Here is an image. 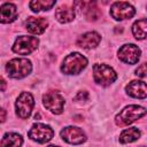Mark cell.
Instances as JSON below:
<instances>
[{
  "label": "cell",
  "mask_w": 147,
  "mask_h": 147,
  "mask_svg": "<svg viewBox=\"0 0 147 147\" xmlns=\"http://www.w3.org/2000/svg\"><path fill=\"white\" fill-rule=\"evenodd\" d=\"M47 147H59V146H54V145H51V146H47Z\"/></svg>",
  "instance_id": "obj_25"
},
{
  "label": "cell",
  "mask_w": 147,
  "mask_h": 147,
  "mask_svg": "<svg viewBox=\"0 0 147 147\" xmlns=\"http://www.w3.org/2000/svg\"><path fill=\"white\" fill-rule=\"evenodd\" d=\"M55 18L60 23H69L75 18V9L68 6H61L55 10Z\"/></svg>",
  "instance_id": "obj_16"
},
{
  "label": "cell",
  "mask_w": 147,
  "mask_h": 147,
  "mask_svg": "<svg viewBox=\"0 0 147 147\" xmlns=\"http://www.w3.org/2000/svg\"><path fill=\"white\" fill-rule=\"evenodd\" d=\"M38 45H39V39L37 37L20 36L13 45V51L20 55H28L32 53L38 47Z\"/></svg>",
  "instance_id": "obj_5"
},
{
  "label": "cell",
  "mask_w": 147,
  "mask_h": 147,
  "mask_svg": "<svg viewBox=\"0 0 147 147\" xmlns=\"http://www.w3.org/2000/svg\"><path fill=\"white\" fill-rule=\"evenodd\" d=\"M87 65V59L80 53H71L64 57L61 70L65 75H77Z\"/></svg>",
  "instance_id": "obj_1"
},
{
  "label": "cell",
  "mask_w": 147,
  "mask_h": 147,
  "mask_svg": "<svg viewBox=\"0 0 147 147\" xmlns=\"http://www.w3.org/2000/svg\"><path fill=\"white\" fill-rule=\"evenodd\" d=\"M136 75L138 77H147V63H141L137 69H136Z\"/></svg>",
  "instance_id": "obj_21"
},
{
  "label": "cell",
  "mask_w": 147,
  "mask_h": 147,
  "mask_svg": "<svg viewBox=\"0 0 147 147\" xmlns=\"http://www.w3.org/2000/svg\"><path fill=\"white\" fill-rule=\"evenodd\" d=\"M48 22L44 17H29L24 22L25 29L33 34H41L46 30Z\"/></svg>",
  "instance_id": "obj_13"
},
{
  "label": "cell",
  "mask_w": 147,
  "mask_h": 147,
  "mask_svg": "<svg viewBox=\"0 0 147 147\" xmlns=\"http://www.w3.org/2000/svg\"><path fill=\"white\" fill-rule=\"evenodd\" d=\"M140 131L137 127H129L122 131V133L119 134V142L122 144H130L136 141L137 139L140 138Z\"/></svg>",
  "instance_id": "obj_19"
},
{
  "label": "cell",
  "mask_w": 147,
  "mask_h": 147,
  "mask_svg": "<svg viewBox=\"0 0 147 147\" xmlns=\"http://www.w3.org/2000/svg\"><path fill=\"white\" fill-rule=\"evenodd\" d=\"M87 99H88V93L86 91H80L75 96V101H87Z\"/></svg>",
  "instance_id": "obj_22"
},
{
  "label": "cell",
  "mask_w": 147,
  "mask_h": 147,
  "mask_svg": "<svg viewBox=\"0 0 147 147\" xmlns=\"http://www.w3.org/2000/svg\"><path fill=\"white\" fill-rule=\"evenodd\" d=\"M0 21L1 23H11L17 17V9L14 3L6 2L2 3L0 9Z\"/></svg>",
  "instance_id": "obj_15"
},
{
  "label": "cell",
  "mask_w": 147,
  "mask_h": 147,
  "mask_svg": "<svg viewBox=\"0 0 147 147\" xmlns=\"http://www.w3.org/2000/svg\"><path fill=\"white\" fill-rule=\"evenodd\" d=\"M126 93L136 99L147 98V84L141 80H132L125 86Z\"/></svg>",
  "instance_id": "obj_12"
},
{
  "label": "cell",
  "mask_w": 147,
  "mask_h": 147,
  "mask_svg": "<svg viewBox=\"0 0 147 147\" xmlns=\"http://www.w3.org/2000/svg\"><path fill=\"white\" fill-rule=\"evenodd\" d=\"M55 5V1H48V0H34L29 3L30 8L34 11H41V10H48Z\"/></svg>",
  "instance_id": "obj_20"
},
{
  "label": "cell",
  "mask_w": 147,
  "mask_h": 147,
  "mask_svg": "<svg viewBox=\"0 0 147 147\" xmlns=\"http://www.w3.org/2000/svg\"><path fill=\"white\" fill-rule=\"evenodd\" d=\"M6 70L9 77L15 79H21L26 77L31 72L32 64H31V61L28 59H22V57L13 59L7 63Z\"/></svg>",
  "instance_id": "obj_2"
},
{
  "label": "cell",
  "mask_w": 147,
  "mask_h": 147,
  "mask_svg": "<svg viewBox=\"0 0 147 147\" xmlns=\"http://www.w3.org/2000/svg\"><path fill=\"white\" fill-rule=\"evenodd\" d=\"M141 147H145V146H141Z\"/></svg>",
  "instance_id": "obj_26"
},
{
  "label": "cell",
  "mask_w": 147,
  "mask_h": 147,
  "mask_svg": "<svg viewBox=\"0 0 147 147\" xmlns=\"http://www.w3.org/2000/svg\"><path fill=\"white\" fill-rule=\"evenodd\" d=\"M1 85H2V87H1V91H5V85H6V83H5L3 78L1 79Z\"/></svg>",
  "instance_id": "obj_24"
},
{
  "label": "cell",
  "mask_w": 147,
  "mask_h": 147,
  "mask_svg": "<svg viewBox=\"0 0 147 147\" xmlns=\"http://www.w3.org/2000/svg\"><path fill=\"white\" fill-rule=\"evenodd\" d=\"M34 106V101H33V96L31 95V93L29 92H22L15 103V108H16V114L20 118L25 119L28 118L33 109Z\"/></svg>",
  "instance_id": "obj_7"
},
{
  "label": "cell",
  "mask_w": 147,
  "mask_h": 147,
  "mask_svg": "<svg viewBox=\"0 0 147 147\" xmlns=\"http://www.w3.org/2000/svg\"><path fill=\"white\" fill-rule=\"evenodd\" d=\"M22 144H23L22 136L15 132L6 133L1 140V147H21Z\"/></svg>",
  "instance_id": "obj_17"
},
{
  "label": "cell",
  "mask_w": 147,
  "mask_h": 147,
  "mask_svg": "<svg viewBox=\"0 0 147 147\" xmlns=\"http://www.w3.org/2000/svg\"><path fill=\"white\" fill-rule=\"evenodd\" d=\"M134 14H136L134 7L129 2H124V1L114 2L110 8V15L113 16V18L117 21L131 18L134 16Z\"/></svg>",
  "instance_id": "obj_9"
},
{
  "label": "cell",
  "mask_w": 147,
  "mask_h": 147,
  "mask_svg": "<svg viewBox=\"0 0 147 147\" xmlns=\"http://www.w3.org/2000/svg\"><path fill=\"white\" fill-rule=\"evenodd\" d=\"M93 78L94 82L101 86H108L113 84L117 75L113 68L107 64H94L93 65Z\"/></svg>",
  "instance_id": "obj_4"
},
{
  "label": "cell",
  "mask_w": 147,
  "mask_h": 147,
  "mask_svg": "<svg viewBox=\"0 0 147 147\" xmlns=\"http://www.w3.org/2000/svg\"><path fill=\"white\" fill-rule=\"evenodd\" d=\"M132 33L139 40L146 39L147 38V18H141L136 21L132 25Z\"/></svg>",
  "instance_id": "obj_18"
},
{
  "label": "cell",
  "mask_w": 147,
  "mask_h": 147,
  "mask_svg": "<svg viewBox=\"0 0 147 147\" xmlns=\"http://www.w3.org/2000/svg\"><path fill=\"white\" fill-rule=\"evenodd\" d=\"M28 136L33 141H37L39 144H45L53 138L54 131L49 125L42 123H34L31 126L30 131L28 132Z\"/></svg>",
  "instance_id": "obj_6"
},
{
  "label": "cell",
  "mask_w": 147,
  "mask_h": 147,
  "mask_svg": "<svg viewBox=\"0 0 147 147\" xmlns=\"http://www.w3.org/2000/svg\"><path fill=\"white\" fill-rule=\"evenodd\" d=\"M1 113H2V118H1V122H5V119H6V113H5V109H1Z\"/></svg>",
  "instance_id": "obj_23"
},
{
  "label": "cell",
  "mask_w": 147,
  "mask_h": 147,
  "mask_svg": "<svg viewBox=\"0 0 147 147\" xmlns=\"http://www.w3.org/2000/svg\"><path fill=\"white\" fill-rule=\"evenodd\" d=\"M141 51L134 44H125L118 49V57L127 64H136L140 59Z\"/></svg>",
  "instance_id": "obj_10"
},
{
  "label": "cell",
  "mask_w": 147,
  "mask_h": 147,
  "mask_svg": "<svg viewBox=\"0 0 147 147\" xmlns=\"http://www.w3.org/2000/svg\"><path fill=\"white\" fill-rule=\"evenodd\" d=\"M61 138L71 145H80L86 140V136L79 127L67 126L61 130Z\"/></svg>",
  "instance_id": "obj_11"
},
{
  "label": "cell",
  "mask_w": 147,
  "mask_h": 147,
  "mask_svg": "<svg viewBox=\"0 0 147 147\" xmlns=\"http://www.w3.org/2000/svg\"><path fill=\"white\" fill-rule=\"evenodd\" d=\"M42 103L44 106L51 110L52 113L59 115L63 111V106H64V98L59 93V92H47L42 96Z\"/></svg>",
  "instance_id": "obj_8"
},
{
  "label": "cell",
  "mask_w": 147,
  "mask_h": 147,
  "mask_svg": "<svg viewBox=\"0 0 147 147\" xmlns=\"http://www.w3.org/2000/svg\"><path fill=\"white\" fill-rule=\"evenodd\" d=\"M147 110L146 108L141 107V106H137V105H130L127 107H125L122 111H119V114L116 116V124L118 125H129L131 123H133L134 121L141 118L144 115H146Z\"/></svg>",
  "instance_id": "obj_3"
},
{
  "label": "cell",
  "mask_w": 147,
  "mask_h": 147,
  "mask_svg": "<svg viewBox=\"0 0 147 147\" xmlns=\"http://www.w3.org/2000/svg\"><path fill=\"white\" fill-rule=\"evenodd\" d=\"M100 41H101L100 34L95 31H91V32H86L83 36H80L77 40V45L82 48L90 49V48L96 47Z\"/></svg>",
  "instance_id": "obj_14"
}]
</instances>
